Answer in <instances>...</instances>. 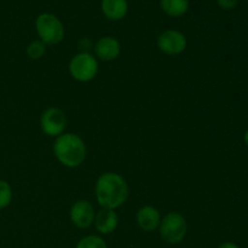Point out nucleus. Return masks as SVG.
<instances>
[{"label": "nucleus", "mask_w": 248, "mask_h": 248, "mask_svg": "<svg viewBox=\"0 0 248 248\" xmlns=\"http://www.w3.org/2000/svg\"><path fill=\"white\" fill-rule=\"evenodd\" d=\"M160 236L166 244L178 245L186 239L188 232L186 219L178 212H169L159 225Z\"/></svg>", "instance_id": "nucleus-4"}, {"label": "nucleus", "mask_w": 248, "mask_h": 248, "mask_svg": "<svg viewBox=\"0 0 248 248\" xmlns=\"http://www.w3.org/2000/svg\"><path fill=\"white\" fill-rule=\"evenodd\" d=\"M53 154L61 165L68 169H77L86 159V144L80 136L67 132L58 136L53 143Z\"/></svg>", "instance_id": "nucleus-2"}, {"label": "nucleus", "mask_w": 248, "mask_h": 248, "mask_svg": "<svg viewBox=\"0 0 248 248\" xmlns=\"http://www.w3.org/2000/svg\"><path fill=\"white\" fill-rule=\"evenodd\" d=\"M75 248H108L104 239L97 235H87L78 242Z\"/></svg>", "instance_id": "nucleus-14"}, {"label": "nucleus", "mask_w": 248, "mask_h": 248, "mask_svg": "<svg viewBox=\"0 0 248 248\" xmlns=\"http://www.w3.org/2000/svg\"><path fill=\"white\" fill-rule=\"evenodd\" d=\"M218 248H240L237 246L236 244H234V242L232 241H227V242H223V244H220Z\"/></svg>", "instance_id": "nucleus-19"}, {"label": "nucleus", "mask_w": 248, "mask_h": 248, "mask_svg": "<svg viewBox=\"0 0 248 248\" xmlns=\"http://www.w3.org/2000/svg\"><path fill=\"white\" fill-rule=\"evenodd\" d=\"M94 208L87 200H79L73 203L69 211V217L73 224L79 229H87L93 224Z\"/></svg>", "instance_id": "nucleus-8"}, {"label": "nucleus", "mask_w": 248, "mask_h": 248, "mask_svg": "<svg viewBox=\"0 0 248 248\" xmlns=\"http://www.w3.org/2000/svg\"><path fill=\"white\" fill-rule=\"evenodd\" d=\"M244 140H245V144H246L248 147V128H247L246 132H245V135H244Z\"/></svg>", "instance_id": "nucleus-20"}, {"label": "nucleus", "mask_w": 248, "mask_h": 248, "mask_svg": "<svg viewBox=\"0 0 248 248\" xmlns=\"http://www.w3.org/2000/svg\"><path fill=\"white\" fill-rule=\"evenodd\" d=\"M101 10L109 21H121L128 12V2L127 0H102Z\"/></svg>", "instance_id": "nucleus-12"}, {"label": "nucleus", "mask_w": 248, "mask_h": 248, "mask_svg": "<svg viewBox=\"0 0 248 248\" xmlns=\"http://www.w3.org/2000/svg\"><path fill=\"white\" fill-rule=\"evenodd\" d=\"M237 2H239V0H217L218 6L223 10H227V11L235 9L237 6Z\"/></svg>", "instance_id": "nucleus-17"}, {"label": "nucleus", "mask_w": 248, "mask_h": 248, "mask_svg": "<svg viewBox=\"0 0 248 248\" xmlns=\"http://www.w3.org/2000/svg\"><path fill=\"white\" fill-rule=\"evenodd\" d=\"M94 55L98 60L111 62L116 60L121 53L120 41L114 36H103L94 44Z\"/></svg>", "instance_id": "nucleus-9"}, {"label": "nucleus", "mask_w": 248, "mask_h": 248, "mask_svg": "<svg viewBox=\"0 0 248 248\" xmlns=\"http://www.w3.org/2000/svg\"><path fill=\"white\" fill-rule=\"evenodd\" d=\"M128 193L130 189L126 179L115 172L101 174L94 186L96 200L102 208L115 211L127 201Z\"/></svg>", "instance_id": "nucleus-1"}, {"label": "nucleus", "mask_w": 248, "mask_h": 248, "mask_svg": "<svg viewBox=\"0 0 248 248\" xmlns=\"http://www.w3.org/2000/svg\"><path fill=\"white\" fill-rule=\"evenodd\" d=\"M40 127L48 137L57 138L63 135L67 127V116L64 111L56 107L45 109L40 116Z\"/></svg>", "instance_id": "nucleus-6"}, {"label": "nucleus", "mask_w": 248, "mask_h": 248, "mask_svg": "<svg viewBox=\"0 0 248 248\" xmlns=\"http://www.w3.org/2000/svg\"><path fill=\"white\" fill-rule=\"evenodd\" d=\"M46 53V45L41 40H34L27 46V55L31 60L36 61L44 57Z\"/></svg>", "instance_id": "nucleus-15"}, {"label": "nucleus", "mask_w": 248, "mask_h": 248, "mask_svg": "<svg viewBox=\"0 0 248 248\" xmlns=\"http://www.w3.org/2000/svg\"><path fill=\"white\" fill-rule=\"evenodd\" d=\"M190 2L189 0H160L162 12L169 17H182L188 12Z\"/></svg>", "instance_id": "nucleus-13"}, {"label": "nucleus", "mask_w": 248, "mask_h": 248, "mask_svg": "<svg viewBox=\"0 0 248 248\" xmlns=\"http://www.w3.org/2000/svg\"><path fill=\"white\" fill-rule=\"evenodd\" d=\"M247 2H248V0H247Z\"/></svg>", "instance_id": "nucleus-21"}, {"label": "nucleus", "mask_w": 248, "mask_h": 248, "mask_svg": "<svg viewBox=\"0 0 248 248\" xmlns=\"http://www.w3.org/2000/svg\"><path fill=\"white\" fill-rule=\"evenodd\" d=\"M98 61L90 52H79L70 60L69 73L79 82H89L98 74Z\"/></svg>", "instance_id": "nucleus-5"}, {"label": "nucleus", "mask_w": 248, "mask_h": 248, "mask_svg": "<svg viewBox=\"0 0 248 248\" xmlns=\"http://www.w3.org/2000/svg\"><path fill=\"white\" fill-rule=\"evenodd\" d=\"M188 40L182 31L177 29H166L157 38V47L167 56H178L186 51Z\"/></svg>", "instance_id": "nucleus-7"}, {"label": "nucleus", "mask_w": 248, "mask_h": 248, "mask_svg": "<svg viewBox=\"0 0 248 248\" xmlns=\"http://www.w3.org/2000/svg\"><path fill=\"white\" fill-rule=\"evenodd\" d=\"M78 46L80 48V52H89L90 48L92 47V43L89 38H82L79 40Z\"/></svg>", "instance_id": "nucleus-18"}, {"label": "nucleus", "mask_w": 248, "mask_h": 248, "mask_svg": "<svg viewBox=\"0 0 248 248\" xmlns=\"http://www.w3.org/2000/svg\"><path fill=\"white\" fill-rule=\"evenodd\" d=\"M35 29L40 40L47 45H57L64 39V26L56 15L44 12L35 19Z\"/></svg>", "instance_id": "nucleus-3"}, {"label": "nucleus", "mask_w": 248, "mask_h": 248, "mask_svg": "<svg viewBox=\"0 0 248 248\" xmlns=\"http://www.w3.org/2000/svg\"><path fill=\"white\" fill-rule=\"evenodd\" d=\"M137 224L143 232H152L154 230L159 229L160 222H161V215L159 210L153 206H143L138 210L137 216H136Z\"/></svg>", "instance_id": "nucleus-10"}, {"label": "nucleus", "mask_w": 248, "mask_h": 248, "mask_svg": "<svg viewBox=\"0 0 248 248\" xmlns=\"http://www.w3.org/2000/svg\"><path fill=\"white\" fill-rule=\"evenodd\" d=\"M12 201V188L6 181L0 179V210H4Z\"/></svg>", "instance_id": "nucleus-16"}, {"label": "nucleus", "mask_w": 248, "mask_h": 248, "mask_svg": "<svg viewBox=\"0 0 248 248\" xmlns=\"http://www.w3.org/2000/svg\"><path fill=\"white\" fill-rule=\"evenodd\" d=\"M94 228L102 235H109L116 230L119 225V217L114 210L101 208L96 212L93 220Z\"/></svg>", "instance_id": "nucleus-11"}]
</instances>
